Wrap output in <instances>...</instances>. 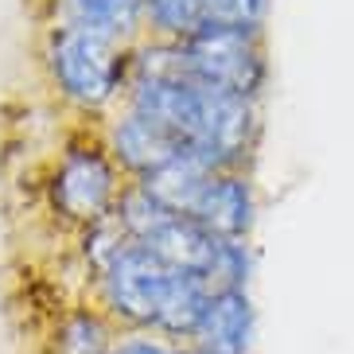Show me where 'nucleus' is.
<instances>
[{
  "label": "nucleus",
  "mask_w": 354,
  "mask_h": 354,
  "mask_svg": "<svg viewBox=\"0 0 354 354\" xmlns=\"http://www.w3.org/2000/svg\"><path fill=\"white\" fill-rule=\"evenodd\" d=\"M113 218L121 222V230H125L136 245H145V241L156 238L176 214H171L167 207H160L156 198L148 195L136 179H129L125 191H121V198H117V207H113Z\"/></svg>",
  "instance_id": "nucleus-14"
},
{
  "label": "nucleus",
  "mask_w": 354,
  "mask_h": 354,
  "mask_svg": "<svg viewBox=\"0 0 354 354\" xmlns=\"http://www.w3.org/2000/svg\"><path fill=\"white\" fill-rule=\"evenodd\" d=\"M117 343V323L97 304H78L63 312L51 331V354H109Z\"/></svg>",
  "instance_id": "nucleus-12"
},
{
  "label": "nucleus",
  "mask_w": 354,
  "mask_h": 354,
  "mask_svg": "<svg viewBox=\"0 0 354 354\" xmlns=\"http://www.w3.org/2000/svg\"><path fill=\"white\" fill-rule=\"evenodd\" d=\"M191 218L203 222L222 241H250L253 222H257L253 179L245 171H214V179L207 183Z\"/></svg>",
  "instance_id": "nucleus-7"
},
{
  "label": "nucleus",
  "mask_w": 354,
  "mask_h": 354,
  "mask_svg": "<svg viewBox=\"0 0 354 354\" xmlns=\"http://www.w3.org/2000/svg\"><path fill=\"white\" fill-rule=\"evenodd\" d=\"M179 47L187 55V66H191V74H195V82L210 86V90L253 97V102L261 97L265 78H269L261 35L198 28V32L191 35V39H183Z\"/></svg>",
  "instance_id": "nucleus-4"
},
{
  "label": "nucleus",
  "mask_w": 354,
  "mask_h": 354,
  "mask_svg": "<svg viewBox=\"0 0 354 354\" xmlns=\"http://www.w3.org/2000/svg\"><path fill=\"white\" fill-rule=\"evenodd\" d=\"M109 354H129V351H125V335H121V343H117V346H113V351H109Z\"/></svg>",
  "instance_id": "nucleus-18"
},
{
  "label": "nucleus",
  "mask_w": 354,
  "mask_h": 354,
  "mask_svg": "<svg viewBox=\"0 0 354 354\" xmlns=\"http://www.w3.org/2000/svg\"><path fill=\"white\" fill-rule=\"evenodd\" d=\"M171 277H176V269H167L148 245H136L133 241V245L94 281L97 284V308H102L117 327H125V331H148L152 335Z\"/></svg>",
  "instance_id": "nucleus-3"
},
{
  "label": "nucleus",
  "mask_w": 354,
  "mask_h": 354,
  "mask_svg": "<svg viewBox=\"0 0 354 354\" xmlns=\"http://www.w3.org/2000/svg\"><path fill=\"white\" fill-rule=\"evenodd\" d=\"M269 16V0H203V28L261 35Z\"/></svg>",
  "instance_id": "nucleus-16"
},
{
  "label": "nucleus",
  "mask_w": 354,
  "mask_h": 354,
  "mask_svg": "<svg viewBox=\"0 0 354 354\" xmlns=\"http://www.w3.org/2000/svg\"><path fill=\"white\" fill-rule=\"evenodd\" d=\"M210 179H214V167H210L207 160H198L195 152H179L171 164H164L160 171H152V176H145V179H136V183H140L148 195L156 198L160 207L171 210V214L191 218Z\"/></svg>",
  "instance_id": "nucleus-10"
},
{
  "label": "nucleus",
  "mask_w": 354,
  "mask_h": 354,
  "mask_svg": "<svg viewBox=\"0 0 354 354\" xmlns=\"http://www.w3.org/2000/svg\"><path fill=\"white\" fill-rule=\"evenodd\" d=\"M191 354H250L253 351V300L250 288L214 292L195 335L187 339Z\"/></svg>",
  "instance_id": "nucleus-8"
},
{
  "label": "nucleus",
  "mask_w": 354,
  "mask_h": 354,
  "mask_svg": "<svg viewBox=\"0 0 354 354\" xmlns=\"http://www.w3.org/2000/svg\"><path fill=\"white\" fill-rule=\"evenodd\" d=\"M203 28V0H145V32L164 43H183Z\"/></svg>",
  "instance_id": "nucleus-15"
},
{
  "label": "nucleus",
  "mask_w": 354,
  "mask_h": 354,
  "mask_svg": "<svg viewBox=\"0 0 354 354\" xmlns=\"http://www.w3.org/2000/svg\"><path fill=\"white\" fill-rule=\"evenodd\" d=\"M121 191H125V171L109 156L105 140H71L47 179L51 210L78 230L109 218Z\"/></svg>",
  "instance_id": "nucleus-2"
},
{
  "label": "nucleus",
  "mask_w": 354,
  "mask_h": 354,
  "mask_svg": "<svg viewBox=\"0 0 354 354\" xmlns=\"http://www.w3.org/2000/svg\"><path fill=\"white\" fill-rule=\"evenodd\" d=\"M257 102L226 90H207V117L195 140L198 160H207L214 171H245L253 145H257Z\"/></svg>",
  "instance_id": "nucleus-5"
},
{
  "label": "nucleus",
  "mask_w": 354,
  "mask_h": 354,
  "mask_svg": "<svg viewBox=\"0 0 354 354\" xmlns=\"http://www.w3.org/2000/svg\"><path fill=\"white\" fill-rule=\"evenodd\" d=\"M145 245L164 261L167 269L191 272V277H203V281H210L214 261H218V253H222L218 234H210V230L203 226V222H195V218H179V214L160 230L156 238H148Z\"/></svg>",
  "instance_id": "nucleus-9"
},
{
  "label": "nucleus",
  "mask_w": 354,
  "mask_h": 354,
  "mask_svg": "<svg viewBox=\"0 0 354 354\" xmlns=\"http://www.w3.org/2000/svg\"><path fill=\"white\" fill-rule=\"evenodd\" d=\"M66 20L74 28H90L109 39H121L129 47L145 35V0H63Z\"/></svg>",
  "instance_id": "nucleus-11"
},
{
  "label": "nucleus",
  "mask_w": 354,
  "mask_h": 354,
  "mask_svg": "<svg viewBox=\"0 0 354 354\" xmlns=\"http://www.w3.org/2000/svg\"><path fill=\"white\" fill-rule=\"evenodd\" d=\"M210 296H214V292H210V284L203 281V277L176 272V277H171V284H167L164 308H160V315H156V327H152V335L187 346V339L195 335L198 319H203V312H207Z\"/></svg>",
  "instance_id": "nucleus-13"
},
{
  "label": "nucleus",
  "mask_w": 354,
  "mask_h": 354,
  "mask_svg": "<svg viewBox=\"0 0 354 354\" xmlns=\"http://www.w3.org/2000/svg\"><path fill=\"white\" fill-rule=\"evenodd\" d=\"M102 140H105V148H109V156L117 160V167H121L129 179L152 176V171H160L164 164H171L179 152H187L164 125H156V121L145 117V113H133L125 105H121V113L105 125Z\"/></svg>",
  "instance_id": "nucleus-6"
},
{
  "label": "nucleus",
  "mask_w": 354,
  "mask_h": 354,
  "mask_svg": "<svg viewBox=\"0 0 354 354\" xmlns=\"http://www.w3.org/2000/svg\"><path fill=\"white\" fill-rule=\"evenodd\" d=\"M47 78L74 109L97 113L121 97L133 82V47L90 28L55 24L43 43Z\"/></svg>",
  "instance_id": "nucleus-1"
},
{
  "label": "nucleus",
  "mask_w": 354,
  "mask_h": 354,
  "mask_svg": "<svg viewBox=\"0 0 354 354\" xmlns=\"http://www.w3.org/2000/svg\"><path fill=\"white\" fill-rule=\"evenodd\" d=\"M125 351L129 354H191L183 343H171V339H160V335H148V331H129Z\"/></svg>",
  "instance_id": "nucleus-17"
}]
</instances>
